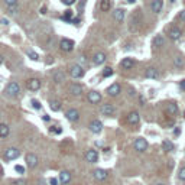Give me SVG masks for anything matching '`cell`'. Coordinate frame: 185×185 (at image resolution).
<instances>
[{"mask_svg": "<svg viewBox=\"0 0 185 185\" xmlns=\"http://www.w3.org/2000/svg\"><path fill=\"white\" fill-rule=\"evenodd\" d=\"M59 48H61V51H64V52H71L72 49H74V41H69V39H61Z\"/></svg>", "mask_w": 185, "mask_h": 185, "instance_id": "cell-5", "label": "cell"}, {"mask_svg": "<svg viewBox=\"0 0 185 185\" xmlns=\"http://www.w3.org/2000/svg\"><path fill=\"white\" fill-rule=\"evenodd\" d=\"M28 55H29V57H30V59H33V61H38V54L32 52V51H28Z\"/></svg>", "mask_w": 185, "mask_h": 185, "instance_id": "cell-38", "label": "cell"}, {"mask_svg": "<svg viewBox=\"0 0 185 185\" xmlns=\"http://www.w3.org/2000/svg\"><path fill=\"white\" fill-rule=\"evenodd\" d=\"M120 91H121L120 84H119V83H114V84H111V85L107 88V94L111 95V97H116V95L120 94Z\"/></svg>", "mask_w": 185, "mask_h": 185, "instance_id": "cell-9", "label": "cell"}, {"mask_svg": "<svg viewBox=\"0 0 185 185\" xmlns=\"http://www.w3.org/2000/svg\"><path fill=\"white\" fill-rule=\"evenodd\" d=\"M93 175H94V178L97 181H104V179H107V177H109V172L104 169H95L94 172H93Z\"/></svg>", "mask_w": 185, "mask_h": 185, "instance_id": "cell-13", "label": "cell"}, {"mask_svg": "<svg viewBox=\"0 0 185 185\" xmlns=\"http://www.w3.org/2000/svg\"><path fill=\"white\" fill-rule=\"evenodd\" d=\"M26 85L30 91H38L39 88H41V81L36 78H30V80H28Z\"/></svg>", "mask_w": 185, "mask_h": 185, "instance_id": "cell-10", "label": "cell"}, {"mask_svg": "<svg viewBox=\"0 0 185 185\" xmlns=\"http://www.w3.org/2000/svg\"><path fill=\"white\" fill-rule=\"evenodd\" d=\"M69 181H71V174L68 171H62L59 174V182L61 184H68Z\"/></svg>", "mask_w": 185, "mask_h": 185, "instance_id": "cell-23", "label": "cell"}, {"mask_svg": "<svg viewBox=\"0 0 185 185\" xmlns=\"http://www.w3.org/2000/svg\"><path fill=\"white\" fill-rule=\"evenodd\" d=\"M179 87H181L182 90H185V80H182V81H181V84H179Z\"/></svg>", "mask_w": 185, "mask_h": 185, "instance_id": "cell-46", "label": "cell"}, {"mask_svg": "<svg viewBox=\"0 0 185 185\" xmlns=\"http://www.w3.org/2000/svg\"><path fill=\"white\" fill-rule=\"evenodd\" d=\"M121 67L125 69H130V68H133V65H135V61L132 59V58H125V59L121 61Z\"/></svg>", "mask_w": 185, "mask_h": 185, "instance_id": "cell-25", "label": "cell"}, {"mask_svg": "<svg viewBox=\"0 0 185 185\" xmlns=\"http://www.w3.org/2000/svg\"><path fill=\"white\" fill-rule=\"evenodd\" d=\"M42 120H44V121H49V120H51V117H49L48 114H45V116H42Z\"/></svg>", "mask_w": 185, "mask_h": 185, "instance_id": "cell-45", "label": "cell"}, {"mask_svg": "<svg viewBox=\"0 0 185 185\" xmlns=\"http://www.w3.org/2000/svg\"><path fill=\"white\" fill-rule=\"evenodd\" d=\"M49 184L51 185H58V179L57 178H51V179H49Z\"/></svg>", "mask_w": 185, "mask_h": 185, "instance_id": "cell-44", "label": "cell"}, {"mask_svg": "<svg viewBox=\"0 0 185 185\" xmlns=\"http://www.w3.org/2000/svg\"><path fill=\"white\" fill-rule=\"evenodd\" d=\"M104 61H106V55L103 52H97L93 57V64L94 65H101V64H104Z\"/></svg>", "mask_w": 185, "mask_h": 185, "instance_id": "cell-18", "label": "cell"}, {"mask_svg": "<svg viewBox=\"0 0 185 185\" xmlns=\"http://www.w3.org/2000/svg\"><path fill=\"white\" fill-rule=\"evenodd\" d=\"M68 91H69V94H72V95H81V93H83V87L80 85V84H71L68 87Z\"/></svg>", "mask_w": 185, "mask_h": 185, "instance_id": "cell-14", "label": "cell"}, {"mask_svg": "<svg viewBox=\"0 0 185 185\" xmlns=\"http://www.w3.org/2000/svg\"><path fill=\"white\" fill-rule=\"evenodd\" d=\"M113 18L116 22H123L125 20V10L123 9H116L113 12Z\"/></svg>", "mask_w": 185, "mask_h": 185, "instance_id": "cell-22", "label": "cell"}, {"mask_svg": "<svg viewBox=\"0 0 185 185\" xmlns=\"http://www.w3.org/2000/svg\"><path fill=\"white\" fill-rule=\"evenodd\" d=\"M133 147H135V151H137V152H145L147 149L146 139H143V137H137V139L135 140V143H133Z\"/></svg>", "mask_w": 185, "mask_h": 185, "instance_id": "cell-4", "label": "cell"}, {"mask_svg": "<svg viewBox=\"0 0 185 185\" xmlns=\"http://www.w3.org/2000/svg\"><path fill=\"white\" fill-rule=\"evenodd\" d=\"M62 3H64L65 6H71V4L75 3V0H62Z\"/></svg>", "mask_w": 185, "mask_h": 185, "instance_id": "cell-42", "label": "cell"}, {"mask_svg": "<svg viewBox=\"0 0 185 185\" xmlns=\"http://www.w3.org/2000/svg\"><path fill=\"white\" fill-rule=\"evenodd\" d=\"M85 161L90 163H95L98 161V153L97 151H94V149H88L87 152H85Z\"/></svg>", "mask_w": 185, "mask_h": 185, "instance_id": "cell-8", "label": "cell"}, {"mask_svg": "<svg viewBox=\"0 0 185 185\" xmlns=\"http://www.w3.org/2000/svg\"><path fill=\"white\" fill-rule=\"evenodd\" d=\"M18 12H19V8H18V4H13V6H8V13H9V15H18Z\"/></svg>", "mask_w": 185, "mask_h": 185, "instance_id": "cell-31", "label": "cell"}, {"mask_svg": "<svg viewBox=\"0 0 185 185\" xmlns=\"http://www.w3.org/2000/svg\"><path fill=\"white\" fill-rule=\"evenodd\" d=\"M49 107H51L52 111H58L61 109V104H59V101H51L49 103Z\"/></svg>", "mask_w": 185, "mask_h": 185, "instance_id": "cell-32", "label": "cell"}, {"mask_svg": "<svg viewBox=\"0 0 185 185\" xmlns=\"http://www.w3.org/2000/svg\"><path fill=\"white\" fill-rule=\"evenodd\" d=\"M13 185H26V181H25V179H15V181H13Z\"/></svg>", "mask_w": 185, "mask_h": 185, "instance_id": "cell-40", "label": "cell"}, {"mask_svg": "<svg viewBox=\"0 0 185 185\" xmlns=\"http://www.w3.org/2000/svg\"><path fill=\"white\" fill-rule=\"evenodd\" d=\"M145 77L146 78H152V80H155L159 77V72L156 68H153V67H149V68L146 69V72H145Z\"/></svg>", "mask_w": 185, "mask_h": 185, "instance_id": "cell-20", "label": "cell"}, {"mask_svg": "<svg viewBox=\"0 0 185 185\" xmlns=\"http://www.w3.org/2000/svg\"><path fill=\"white\" fill-rule=\"evenodd\" d=\"M90 130L93 133H100L103 130V123L100 120H93L90 123Z\"/></svg>", "mask_w": 185, "mask_h": 185, "instance_id": "cell-15", "label": "cell"}, {"mask_svg": "<svg viewBox=\"0 0 185 185\" xmlns=\"http://www.w3.org/2000/svg\"><path fill=\"white\" fill-rule=\"evenodd\" d=\"M162 6H163L162 0H153V2L151 3V9H152L153 13H159V12L162 10Z\"/></svg>", "mask_w": 185, "mask_h": 185, "instance_id": "cell-21", "label": "cell"}, {"mask_svg": "<svg viewBox=\"0 0 185 185\" xmlns=\"http://www.w3.org/2000/svg\"><path fill=\"white\" fill-rule=\"evenodd\" d=\"M32 107H33L35 110H39L41 109V103H39L38 100H32Z\"/></svg>", "mask_w": 185, "mask_h": 185, "instance_id": "cell-36", "label": "cell"}, {"mask_svg": "<svg viewBox=\"0 0 185 185\" xmlns=\"http://www.w3.org/2000/svg\"><path fill=\"white\" fill-rule=\"evenodd\" d=\"M64 80H65V75L61 69L54 72V81H55V83H64Z\"/></svg>", "mask_w": 185, "mask_h": 185, "instance_id": "cell-26", "label": "cell"}, {"mask_svg": "<svg viewBox=\"0 0 185 185\" xmlns=\"http://www.w3.org/2000/svg\"><path fill=\"white\" fill-rule=\"evenodd\" d=\"M174 65L177 67V68H182V67L185 65L184 58H182V57H175L174 58Z\"/></svg>", "mask_w": 185, "mask_h": 185, "instance_id": "cell-30", "label": "cell"}, {"mask_svg": "<svg viewBox=\"0 0 185 185\" xmlns=\"http://www.w3.org/2000/svg\"><path fill=\"white\" fill-rule=\"evenodd\" d=\"M166 113L169 114V116H175L178 113V106L175 103H169L168 106H166Z\"/></svg>", "mask_w": 185, "mask_h": 185, "instance_id": "cell-24", "label": "cell"}, {"mask_svg": "<svg viewBox=\"0 0 185 185\" xmlns=\"http://www.w3.org/2000/svg\"><path fill=\"white\" fill-rule=\"evenodd\" d=\"M20 156V151L16 149V147H8L4 151V158L9 159V161H13V159H18Z\"/></svg>", "mask_w": 185, "mask_h": 185, "instance_id": "cell-3", "label": "cell"}, {"mask_svg": "<svg viewBox=\"0 0 185 185\" xmlns=\"http://www.w3.org/2000/svg\"><path fill=\"white\" fill-rule=\"evenodd\" d=\"M163 44H165V39H163L162 35H156L155 38H153V42H152V45H153V48L159 49V48H162Z\"/></svg>", "mask_w": 185, "mask_h": 185, "instance_id": "cell-19", "label": "cell"}, {"mask_svg": "<svg viewBox=\"0 0 185 185\" xmlns=\"http://www.w3.org/2000/svg\"><path fill=\"white\" fill-rule=\"evenodd\" d=\"M156 185H165V184H162V182H159V184H156Z\"/></svg>", "mask_w": 185, "mask_h": 185, "instance_id": "cell-51", "label": "cell"}, {"mask_svg": "<svg viewBox=\"0 0 185 185\" xmlns=\"http://www.w3.org/2000/svg\"><path fill=\"white\" fill-rule=\"evenodd\" d=\"M38 162H39V159L35 153H28L26 155V165L29 166V168H32V169L36 168V166H38Z\"/></svg>", "mask_w": 185, "mask_h": 185, "instance_id": "cell-6", "label": "cell"}, {"mask_svg": "<svg viewBox=\"0 0 185 185\" xmlns=\"http://www.w3.org/2000/svg\"><path fill=\"white\" fill-rule=\"evenodd\" d=\"M135 2H136V0H127V3H130V4H133Z\"/></svg>", "mask_w": 185, "mask_h": 185, "instance_id": "cell-48", "label": "cell"}, {"mask_svg": "<svg viewBox=\"0 0 185 185\" xmlns=\"http://www.w3.org/2000/svg\"><path fill=\"white\" fill-rule=\"evenodd\" d=\"M65 116H67V119H68L69 121H77L80 119V111L77 109H69L67 113H65Z\"/></svg>", "mask_w": 185, "mask_h": 185, "instance_id": "cell-12", "label": "cell"}, {"mask_svg": "<svg viewBox=\"0 0 185 185\" xmlns=\"http://www.w3.org/2000/svg\"><path fill=\"white\" fill-rule=\"evenodd\" d=\"M20 93V85L15 81H12V83L8 84V87H6V94L9 97H16V95H19Z\"/></svg>", "mask_w": 185, "mask_h": 185, "instance_id": "cell-1", "label": "cell"}, {"mask_svg": "<svg viewBox=\"0 0 185 185\" xmlns=\"http://www.w3.org/2000/svg\"><path fill=\"white\" fill-rule=\"evenodd\" d=\"M110 8H111L110 0H100V9H101V12H109Z\"/></svg>", "mask_w": 185, "mask_h": 185, "instance_id": "cell-29", "label": "cell"}, {"mask_svg": "<svg viewBox=\"0 0 185 185\" xmlns=\"http://www.w3.org/2000/svg\"><path fill=\"white\" fill-rule=\"evenodd\" d=\"M111 74H113V69L110 68V67H107V68L104 69V71H103V77H104V78H107V77H110V75H111Z\"/></svg>", "mask_w": 185, "mask_h": 185, "instance_id": "cell-34", "label": "cell"}, {"mask_svg": "<svg viewBox=\"0 0 185 185\" xmlns=\"http://www.w3.org/2000/svg\"><path fill=\"white\" fill-rule=\"evenodd\" d=\"M62 19H64V20H71L72 19V12L71 10H67V12H65V15L62 16Z\"/></svg>", "mask_w": 185, "mask_h": 185, "instance_id": "cell-35", "label": "cell"}, {"mask_svg": "<svg viewBox=\"0 0 185 185\" xmlns=\"http://www.w3.org/2000/svg\"><path fill=\"white\" fill-rule=\"evenodd\" d=\"M69 75L72 78H81L84 77V68L80 64H74L69 67Z\"/></svg>", "mask_w": 185, "mask_h": 185, "instance_id": "cell-2", "label": "cell"}, {"mask_svg": "<svg viewBox=\"0 0 185 185\" xmlns=\"http://www.w3.org/2000/svg\"><path fill=\"white\" fill-rule=\"evenodd\" d=\"M87 100L91 104H98V103L101 101V94L98 91H90L87 95Z\"/></svg>", "mask_w": 185, "mask_h": 185, "instance_id": "cell-7", "label": "cell"}, {"mask_svg": "<svg viewBox=\"0 0 185 185\" xmlns=\"http://www.w3.org/2000/svg\"><path fill=\"white\" fill-rule=\"evenodd\" d=\"M2 172H3V169H2V166H0V175H2Z\"/></svg>", "mask_w": 185, "mask_h": 185, "instance_id": "cell-50", "label": "cell"}, {"mask_svg": "<svg viewBox=\"0 0 185 185\" xmlns=\"http://www.w3.org/2000/svg\"><path fill=\"white\" fill-rule=\"evenodd\" d=\"M9 132H10L9 126L4 125V123H0V137H8L9 136Z\"/></svg>", "mask_w": 185, "mask_h": 185, "instance_id": "cell-27", "label": "cell"}, {"mask_svg": "<svg viewBox=\"0 0 185 185\" xmlns=\"http://www.w3.org/2000/svg\"><path fill=\"white\" fill-rule=\"evenodd\" d=\"M114 111H116V109L113 104H103L101 106V113L104 116H111V114H114Z\"/></svg>", "mask_w": 185, "mask_h": 185, "instance_id": "cell-17", "label": "cell"}, {"mask_svg": "<svg viewBox=\"0 0 185 185\" xmlns=\"http://www.w3.org/2000/svg\"><path fill=\"white\" fill-rule=\"evenodd\" d=\"M178 178H179L181 181L185 182V166H182L181 169H179V172H178Z\"/></svg>", "mask_w": 185, "mask_h": 185, "instance_id": "cell-33", "label": "cell"}, {"mask_svg": "<svg viewBox=\"0 0 185 185\" xmlns=\"http://www.w3.org/2000/svg\"><path fill=\"white\" fill-rule=\"evenodd\" d=\"M2 23H3V25H9L8 19H2Z\"/></svg>", "mask_w": 185, "mask_h": 185, "instance_id": "cell-47", "label": "cell"}, {"mask_svg": "<svg viewBox=\"0 0 185 185\" xmlns=\"http://www.w3.org/2000/svg\"><path fill=\"white\" fill-rule=\"evenodd\" d=\"M162 147H163V151H165V152H172L175 149L174 143H172L171 140H163V142H162Z\"/></svg>", "mask_w": 185, "mask_h": 185, "instance_id": "cell-28", "label": "cell"}, {"mask_svg": "<svg viewBox=\"0 0 185 185\" xmlns=\"http://www.w3.org/2000/svg\"><path fill=\"white\" fill-rule=\"evenodd\" d=\"M178 18H179V20H182V22H185V9L182 12H179V16H178Z\"/></svg>", "mask_w": 185, "mask_h": 185, "instance_id": "cell-43", "label": "cell"}, {"mask_svg": "<svg viewBox=\"0 0 185 185\" xmlns=\"http://www.w3.org/2000/svg\"><path fill=\"white\" fill-rule=\"evenodd\" d=\"M6 6H13V4H18V0H3Z\"/></svg>", "mask_w": 185, "mask_h": 185, "instance_id": "cell-41", "label": "cell"}, {"mask_svg": "<svg viewBox=\"0 0 185 185\" xmlns=\"http://www.w3.org/2000/svg\"><path fill=\"white\" fill-rule=\"evenodd\" d=\"M3 64V57H2V55H0V65Z\"/></svg>", "mask_w": 185, "mask_h": 185, "instance_id": "cell-49", "label": "cell"}, {"mask_svg": "<svg viewBox=\"0 0 185 185\" xmlns=\"http://www.w3.org/2000/svg\"><path fill=\"white\" fill-rule=\"evenodd\" d=\"M15 169H16V172H19V174H25V168H23L22 165H16Z\"/></svg>", "mask_w": 185, "mask_h": 185, "instance_id": "cell-39", "label": "cell"}, {"mask_svg": "<svg viewBox=\"0 0 185 185\" xmlns=\"http://www.w3.org/2000/svg\"><path fill=\"white\" fill-rule=\"evenodd\" d=\"M51 132H52V133H58V135H59V133H62V129L58 127V126H52V127H51Z\"/></svg>", "mask_w": 185, "mask_h": 185, "instance_id": "cell-37", "label": "cell"}, {"mask_svg": "<svg viewBox=\"0 0 185 185\" xmlns=\"http://www.w3.org/2000/svg\"><path fill=\"white\" fill-rule=\"evenodd\" d=\"M140 121V116L137 111H130L127 114V123L129 125H137Z\"/></svg>", "mask_w": 185, "mask_h": 185, "instance_id": "cell-11", "label": "cell"}, {"mask_svg": "<svg viewBox=\"0 0 185 185\" xmlns=\"http://www.w3.org/2000/svg\"><path fill=\"white\" fill-rule=\"evenodd\" d=\"M182 32L178 28H172V29H169V32H168V36H169V39H172V41H178V39L181 38Z\"/></svg>", "mask_w": 185, "mask_h": 185, "instance_id": "cell-16", "label": "cell"}]
</instances>
